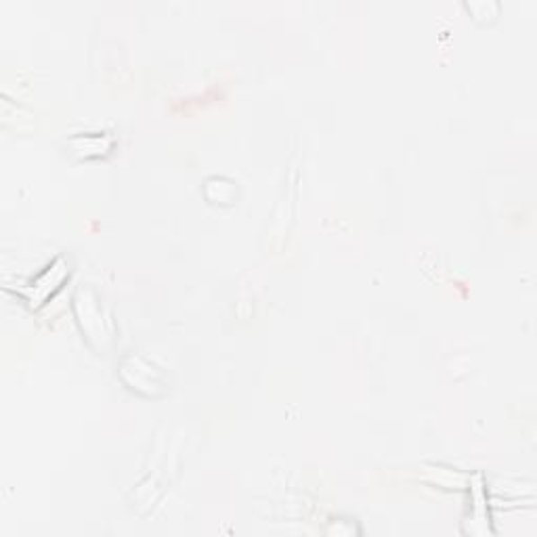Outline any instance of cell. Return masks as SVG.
<instances>
[{"label":"cell","mask_w":537,"mask_h":537,"mask_svg":"<svg viewBox=\"0 0 537 537\" xmlns=\"http://www.w3.org/2000/svg\"><path fill=\"white\" fill-rule=\"evenodd\" d=\"M66 275H67L66 261H63V258H57V261L47 269V273H42L40 277H38V282L31 283V288L28 290V292H22V294L25 296V300H28L31 307L42 305V302L61 286V282L66 280Z\"/></svg>","instance_id":"obj_1"}]
</instances>
